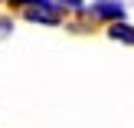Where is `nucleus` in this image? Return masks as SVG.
Returning <instances> with one entry per match:
<instances>
[{
	"label": "nucleus",
	"mask_w": 134,
	"mask_h": 128,
	"mask_svg": "<svg viewBox=\"0 0 134 128\" xmlns=\"http://www.w3.org/2000/svg\"><path fill=\"white\" fill-rule=\"evenodd\" d=\"M26 20H33V23H56V13H49V10H26Z\"/></svg>",
	"instance_id": "7ed1b4c3"
},
{
	"label": "nucleus",
	"mask_w": 134,
	"mask_h": 128,
	"mask_svg": "<svg viewBox=\"0 0 134 128\" xmlns=\"http://www.w3.org/2000/svg\"><path fill=\"white\" fill-rule=\"evenodd\" d=\"M7 30H10V20H0V36H7Z\"/></svg>",
	"instance_id": "39448f33"
},
{
	"label": "nucleus",
	"mask_w": 134,
	"mask_h": 128,
	"mask_svg": "<svg viewBox=\"0 0 134 128\" xmlns=\"http://www.w3.org/2000/svg\"><path fill=\"white\" fill-rule=\"evenodd\" d=\"M92 13L102 17V20H115V23H121V20H124V3H121V0H102V3L92 7Z\"/></svg>",
	"instance_id": "f257e3e1"
},
{
	"label": "nucleus",
	"mask_w": 134,
	"mask_h": 128,
	"mask_svg": "<svg viewBox=\"0 0 134 128\" xmlns=\"http://www.w3.org/2000/svg\"><path fill=\"white\" fill-rule=\"evenodd\" d=\"M49 3H62V10H79L82 0H49Z\"/></svg>",
	"instance_id": "20e7f679"
},
{
	"label": "nucleus",
	"mask_w": 134,
	"mask_h": 128,
	"mask_svg": "<svg viewBox=\"0 0 134 128\" xmlns=\"http://www.w3.org/2000/svg\"><path fill=\"white\" fill-rule=\"evenodd\" d=\"M108 36H111V39H121V43H131V46H134V26H128V23H111Z\"/></svg>",
	"instance_id": "f03ea898"
}]
</instances>
